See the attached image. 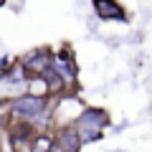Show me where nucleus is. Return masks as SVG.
<instances>
[{
	"instance_id": "nucleus-2",
	"label": "nucleus",
	"mask_w": 152,
	"mask_h": 152,
	"mask_svg": "<svg viewBox=\"0 0 152 152\" xmlns=\"http://www.w3.org/2000/svg\"><path fill=\"white\" fill-rule=\"evenodd\" d=\"M48 109V99L46 96H36V94H26V96H18L13 102V112L23 119H36Z\"/></svg>"
},
{
	"instance_id": "nucleus-5",
	"label": "nucleus",
	"mask_w": 152,
	"mask_h": 152,
	"mask_svg": "<svg viewBox=\"0 0 152 152\" xmlns=\"http://www.w3.org/2000/svg\"><path fill=\"white\" fill-rule=\"evenodd\" d=\"M53 69L61 74L66 84H74L76 81V64H74V56L71 51H64V53H56L53 56Z\"/></svg>"
},
{
	"instance_id": "nucleus-3",
	"label": "nucleus",
	"mask_w": 152,
	"mask_h": 152,
	"mask_svg": "<svg viewBox=\"0 0 152 152\" xmlns=\"http://www.w3.org/2000/svg\"><path fill=\"white\" fill-rule=\"evenodd\" d=\"M91 5H94V13L102 20H122V23L129 20V15H127L124 5L119 0H91Z\"/></svg>"
},
{
	"instance_id": "nucleus-6",
	"label": "nucleus",
	"mask_w": 152,
	"mask_h": 152,
	"mask_svg": "<svg viewBox=\"0 0 152 152\" xmlns=\"http://www.w3.org/2000/svg\"><path fill=\"white\" fill-rule=\"evenodd\" d=\"M26 71H31V74H46V71L53 66V56H51V51H38V53H33V56H28L26 58Z\"/></svg>"
},
{
	"instance_id": "nucleus-10",
	"label": "nucleus",
	"mask_w": 152,
	"mask_h": 152,
	"mask_svg": "<svg viewBox=\"0 0 152 152\" xmlns=\"http://www.w3.org/2000/svg\"><path fill=\"white\" fill-rule=\"evenodd\" d=\"M3 5H5V0H0V8H3Z\"/></svg>"
},
{
	"instance_id": "nucleus-9",
	"label": "nucleus",
	"mask_w": 152,
	"mask_h": 152,
	"mask_svg": "<svg viewBox=\"0 0 152 152\" xmlns=\"http://www.w3.org/2000/svg\"><path fill=\"white\" fill-rule=\"evenodd\" d=\"M3 79H5V74H3V71H0V81H3Z\"/></svg>"
},
{
	"instance_id": "nucleus-4",
	"label": "nucleus",
	"mask_w": 152,
	"mask_h": 152,
	"mask_svg": "<svg viewBox=\"0 0 152 152\" xmlns=\"http://www.w3.org/2000/svg\"><path fill=\"white\" fill-rule=\"evenodd\" d=\"M56 145H58L61 152H79V150H81L84 140H81V134H79V129H76V124L61 127L58 137H56Z\"/></svg>"
},
{
	"instance_id": "nucleus-1",
	"label": "nucleus",
	"mask_w": 152,
	"mask_h": 152,
	"mask_svg": "<svg viewBox=\"0 0 152 152\" xmlns=\"http://www.w3.org/2000/svg\"><path fill=\"white\" fill-rule=\"evenodd\" d=\"M112 117H109L107 109H99V107H86L81 114H79V119L74 122L79 134H81L84 142H96L104 137V129L109 127Z\"/></svg>"
},
{
	"instance_id": "nucleus-8",
	"label": "nucleus",
	"mask_w": 152,
	"mask_h": 152,
	"mask_svg": "<svg viewBox=\"0 0 152 152\" xmlns=\"http://www.w3.org/2000/svg\"><path fill=\"white\" fill-rule=\"evenodd\" d=\"M56 145V140L51 134H38L36 142H33V152H51Z\"/></svg>"
},
{
	"instance_id": "nucleus-7",
	"label": "nucleus",
	"mask_w": 152,
	"mask_h": 152,
	"mask_svg": "<svg viewBox=\"0 0 152 152\" xmlns=\"http://www.w3.org/2000/svg\"><path fill=\"white\" fill-rule=\"evenodd\" d=\"M10 147H13V152H33V142L28 140L26 134L10 137Z\"/></svg>"
}]
</instances>
